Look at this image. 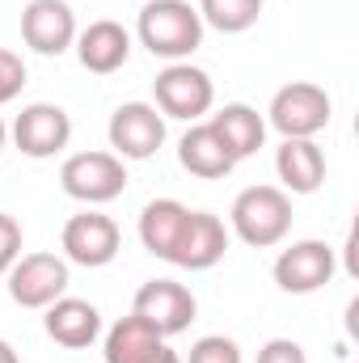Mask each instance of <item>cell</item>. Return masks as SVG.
I'll return each instance as SVG.
<instances>
[{
  "label": "cell",
  "instance_id": "1",
  "mask_svg": "<svg viewBox=\"0 0 359 363\" xmlns=\"http://www.w3.org/2000/svg\"><path fill=\"white\" fill-rule=\"evenodd\" d=\"M136 34L140 43L148 47V55L157 60H190L203 43V17L190 0H148L140 9V21H136Z\"/></svg>",
  "mask_w": 359,
  "mask_h": 363
},
{
  "label": "cell",
  "instance_id": "2",
  "mask_svg": "<svg viewBox=\"0 0 359 363\" xmlns=\"http://www.w3.org/2000/svg\"><path fill=\"white\" fill-rule=\"evenodd\" d=\"M233 233L254 245V250H275L292 233V194L279 186H250L233 199L228 207Z\"/></svg>",
  "mask_w": 359,
  "mask_h": 363
},
{
  "label": "cell",
  "instance_id": "3",
  "mask_svg": "<svg viewBox=\"0 0 359 363\" xmlns=\"http://www.w3.org/2000/svg\"><path fill=\"white\" fill-rule=\"evenodd\" d=\"M330 93L313 81H292L270 97V127L283 135V140H317L326 127H330Z\"/></svg>",
  "mask_w": 359,
  "mask_h": 363
},
{
  "label": "cell",
  "instance_id": "4",
  "mask_svg": "<svg viewBox=\"0 0 359 363\" xmlns=\"http://www.w3.org/2000/svg\"><path fill=\"white\" fill-rule=\"evenodd\" d=\"M153 106L165 118L199 123L216 106V85H211V77L203 68H194L190 60H178L165 72H157V81H153Z\"/></svg>",
  "mask_w": 359,
  "mask_h": 363
},
{
  "label": "cell",
  "instance_id": "5",
  "mask_svg": "<svg viewBox=\"0 0 359 363\" xmlns=\"http://www.w3.org/2000/svg\"><path fill=\"white\" fill-rule=\"evenodd\" d=\"M60 186L68 199L85 207H101L127 190V165L114 152H72L60 165Z\"/></svg>",
  "mask_w": 359,
  "mask_h": 363
},
{
  "label": "cell",
  "instance_id": "6",
  "mask_svg": "<svg viewBox=\"0 0 359 363\" xmlns=\"http://www.w3.org/2000/svg\"><path fill=\"white\" fill-rule=\"evenodd\" d=\"M9 296L13 304L21 308H47L55 304L60 296H68V283H72V271H68V258L60 254H21L13 267H9Z\"/></svg>",
  "mask_w": 359,
  "mask_h": 363
},
{
  "label": "cell",
  "instance_id": "7",
  "mask_svg": "<svg viewBox=\"0 0 359 363\" xmlns=\"http://www.w3.org/2000/svg\"><path fill=\"white\" fill-rule=\"evenodd\" d=\"M106 135L118 161H148L165 144V114L153 101H123L110 114Z\"/></svg>",
  "mask_w": 359,
  "mask_h": 363
},
{
  "label": "cell",
  "instance_id": "8",
  "mask_svg": "<svg viewBox=\"0 0 359 363\" xmlns=\"http://www.w3.org/2000/svg\"><path fill=\"white\" fill-rule=\"evenodd\" d=\"M72 140V118L64 106L55 101H30L17 118H13V144L21 157L30 161H47V157H60Z\"/></svg>",
  "mask_w": 359,
  "mask_h": 363
},
{
  "label": "cell",
  "instance_id": "9",
  "mask_svg": "<svg viewBox=\"0 0 359 363\" xmlns=\"http://www.w3.org/2000/svg\"><path fill=\"white\" fill-rule=\"evenodd\" d=\"M60 250H64V258L72 262V267H110L114 258H118V250H123V233H118V224L110 220V216H101V211H81V216H72L68 224H64V237H60Z\"/></svg>",
  "mask_w": 359,
  "mask_h": 363
},
{
  "label": "cell",
  "instance_id": "10",
  "mask_svg": "<svg viewBox=\"0 0 359 363\" xmlns=\"http://www.w3.org/2000/svg\"><path fill=\"white\" fill-rule=\"evenodd\" d=\"M131 313L144 317L161 338H174L182 330H190L199 304H194V291H190L186 283H178V279H148V283L136 291Z\"/></svg>",
  "mask_w": 359,
  "mask_h": 363
},
{
  "label": "cell",
  "instance_id": "11",
  "mask_svg": "<svg viewBox=\"0 0 359 363\" xmlns=\"http://www.w3.org/2000/svg\"><path fill=\"white\" fill-rule=\"evenodd\" d=\"M338 271V258H334V245L326 241H292L287 250H279L275 258V283L287 291V296H309V291H321Z\"/></svg>",
  "mask_w": 359,
  "mask_h": 363
},
{
  "label": "cell",
  "instance_id": "12",
  "mask_svg": "<svg viewBox=\"0 0 359 363\" xmlns=\"http://www.w3.org/2000/svg\"><path fill=\"white\" fill-rule=\"evenodd\" d=\"M21 38L38 55H64L77 43V13L68 0H30L21 9Z\"/></svg>",
  "mask_w": 359,
  "mask_h": 363
},
{
  "label": "cell",
  "instance_id": "13",
  "mask_svg": "<svg viewBox=\"0 0 359 363\" xmlns=\"http://www.w3.org/2000/svg\"><path fill=\"white\" fill-rule=\"evenodd\" d=\"M228 254V228L211 211H190L182 224V237L170 254V262L182 271H211Z\"/></svg>",
  "mask_w": 359,
  "mask_h": 363
},
{
  "label": "cell",
  "instance_id": "14",
  "mask_svg": "<svg viewBox=\"0 0 359 363\" xmlns=\"http://www.w3.org/2000/svg\"><path fill=\"white\" fill-rule=\"evenodd\" d=\"M72 47H77L81 68L93 72V77H110V72H118L131 60V34L118 21H110V17L89 21L85 30H77V43Z\"/></svg>",
  "mask_w": 359,
  "mask_h": 363
},
{
  "label": "cell",
  "instance_id": "15",
  "mask_svg": "<svg viewBox=\"0 0 359 363\" xmlns=\"http://www.w3.org/2000/svg\"><path fill=\"white\" fill-rule=\"evenodd\" d=\"M43 330L51 342L68 347V351H85L101 338V313L93 308L89 300L77 296H60L55 304L43 308Z\"/></svg>",
  "mask_w": 359,
  "mask_h": 363
},
{
  "label": "cell",
  "instance_id": "16",
  "mask_svg": "<svg viewBox=\"0 0 359 363\" xmlns=\"http://www.w3.org/2000/svg\"><path fill=\"white\" fill-rule=\"evenodd\" d=\"M178 161L186 174H194V178H203V182L228 178L237 169L233 152L224 148V140L216 135L211 123H190V131L178 140Z\"/></svg>",
  "mask_w": 359,
  "mask_h": 363
},
{
  "label": "cell",
  "instance_id": "17",
  "mask_svg": "<svg viewBox=\"0 0 359 363\" xmlns=\"http://www.w3.org/2000/svg\"><path fill=\"white\" fill-rule=\"evenodd\" d=\"M275 174H279V190L287 194H313L326 182V152L317 140H283L275 152Z\"/></svg>",
  "mask_w": 359,
  "mask_h": 363
},
{
  "label": "cell",
  "instance_id": "18",
  "mask_svg": "<svg viewBox=\"0 0 359 363\" xmlns=\"http://www.w3.org/2000/svg\"><path fill=\"white\" fill-rule=\"evenodd\" d=\"M207 123L216 127V135L224 140V148L233 152V161L254 157V152L263 148V140H267V118H263L254 106H245V101H228V106L216 110Z\"/></svg>",
  "mask_w": 359,
  "mask_h": 363
},
{
  "label": "cell",
  "instance_id": "19",
  "mask_svg": "<svg viewBox=\"0 0 359 363\" xmlns=\"http://www.w3.org/2000/svg\"><path fill=\"white\" fill-rule=\"evenodd\" d=\"M186 216H190V207L178 203V199H153V203L140 211V241H144V250H148L153 258H165V262H170V254H174V245H178V237H182Z\"/></svg>",
  "mask_w": 359,
  "mask_h": 363
},
{
  "label": "cell",
  "instance_id": "20",
  "mask_svg": "<svg viewBox=\"0 0 359 363\" xmlns=\"http://www.w3.org/2000/svg\"><path fill=\"white\" fill-rule=\"evenodd\" d=\"M165 338L144 321V317H123V321H114L110 330H106V347H101V355L106 363H144L157 347H161Z\"/></svg>",
  "mask_w": 359,
  "mask_h": 363
},
{
  "label": "cell",
  "instance_id": "21",
  "mask_svg": "<svg viewBox=\"0 0 359 363\" xmlns=\"http://www.w3.org/2000/svg\"><path fill=\"white\" fill-rule=\"evenodd\" d=\"M194 9H199L203 26H211L220 34H245L263 17V0H199Z\"/></svg>",
  "mask_w": 359,
  "mask_h": 363
},
{
  "label": "cell",
  "instance_id": "22",
  "mask_svg": "<svg viewBox=\"0 0 359 363\" xmlns=\"http://www.w3.org/2000/svg\"><path fill=\"white\" fill-rule=\"evenodd\" d=\"M182 363H241V347L224 334H207L190 347V355Z\"/></svg>",
  "mask_w": 359,
  "mask_h": 363
},
{
  "label": "cell",
  "instance_id": "23",
  "mask_svg": "<svg viewBox=\"0 0 359 363\" xmlns=\"http://www.w3.org/2000/svg\"><path fill=\"white\" fill-rule=\"evenodd\" d=\"M21 89H26V60L17 51L0 47V106H9Z\"/></svg>",
  "mask_w": 359,
  "mask_h": 363
},
{
  "label": "cell",
  "instance_id": "24",
  "mask_svg": "<svg viewBox=\"0 0 359 363\" xmlns=\"http://www.w3.org/2000/svg\"><path fill=\"white\" fill-rule=\"evenodd\" d=\"M17 258H21V224L9 211H0V279L9 274Z\"/></svg>",
  "mask_w": 359,
  "mask_h": 363
},
{
  "label": "cell",
  "instance_id": "25",
  "mask_svg": "<svg viewBox=\"0 0 359 363\" xmlns=\"http://www.w3.org/2000/svg\"><path fill=\"white\" fill-rule=\"evenodd\" d=\"M254 363H309V355H304V347L296 338H270Z\"/></svg>",
  "mask_w": 359,
  "mask_h": 363
},
{
  "label": "cell",
  "instance_id": "26",
  "mask_svg": "<svg viewBox=\"0 0 359 363\" xmlns=\"http://www.w3.org/2000/svg\"><path fill=\"white\" fill-rule=\"evenodd\" d=\"M144 363H182V355H178V351H170V347L161 342V347H157V351H153Z\"/></svg>",
  "mask_w": 359,
  "mask_h": 363
},
{
  "label": "cell",
  "instance_id": "27",
  "mask_svg": "<svg viewBox=\"0 0 359 363\" xmlns=\"http://www.w3.org/2000/svg\"><path fill=\"white\" fill-rule=\"evenodd\" d=\"M0 363H21V355L13 351V342H4V338H0Z\"/></svg>",
  "mask_w": 359,
  "mask_h": 363
},
{
  "label": "cell",
  "instance_id": "28",
  "mask_svg": "<svg viewBox=\"0 0 359 363\" xmlns=\"http://www.w3.org/2000/svg\"><path fill=\"white\" fill-rule=\"evenodd\" d=\"M4 140H9V127H4V118H0V148H4Z\"/></svg>",
  "mask_w": 359,
  "mask_h": 363
}]
</instances>
